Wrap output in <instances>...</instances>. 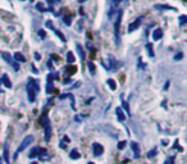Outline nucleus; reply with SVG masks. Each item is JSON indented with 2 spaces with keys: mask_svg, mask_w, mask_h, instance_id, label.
<instances>
[{
  "mask_svg": "<svg viewBox=\"0 0 187 164\" xmlns=\"http://www.w3.org/2000/svg\"><path fill=\"white\" fill-rule=\"evenodd\" d=\"M154 9H158V10H174V12L177 10L174 7L167 5V4H155V5H154Z\"/></svg>",
  "mask_w": 187,
  "mask_h": 164,
  "instance_id": "nucleus-5",
  "label": "nucleus"
},
{
  "mask_svg": "<svg viewBox=\"0 0 187 164\" xmlns=\"http://www.w3.org/2000/svg\"><path fill=\"white\" fill-rule=\"evenodd\" d=\"M45 129V141H49L50 137H52V127H50V123H46L44 126Z\"/></svg>",
  "mask_w": 187,
  "mask_h": 164,
  "instance_id": "nucleus-11",
  "label": "nucleus"
},
{
  "mask_svg": "<svg viewBox=\"0 0 187 164\" xmlns=\"http://www.w3.org/2000/svg\"><path fill=\"white\" fill-rule=\"evenodd\" d=\"M46 123H49V119H48V114L45 113V114L40 118V124H42V126H45Z\"/></svg>",
  "mask_w": 187,
  "mask_h": 164,
  "instance_id": "nucleus-30",
  "label": "nucleus"
},
{
  "mask_svg": "<svg viewBox=\"0 0 187 164\" xmlns=\"http://www.w3.org/2000/svg\"><path fill=\"white\" fill-rule=\"evenodd\" d=\"M122 17H123V9H118L116 23H114V41H116V45L117 46L121 44V23H122Z\"/></svg>",
  "mask_w": 187,
  "mask_h": 164,
  "instance_id": "nucleus-1",
  "label": "nucleus"
},
{
  "mask_svg": "<svg viewBox=\"0 0 187 164\" xmlns=\"http://www.w3.org/2000/svg\"><path fill=\"white\" fill-rule=\"evenodd\" d=\"M92 150H94V155H95V157H100V155L104 153V148L100 144H97V142H94L92 144Z\"/></svg>",
  "mask_w": 187,
  "mask_h": 164,
  "instance_id": "nucleus-4",
  "label": "nucleus"
},
{
  "mask_svg": "<svg viewBox=\"0 0 187 164\" xmlns=\"http://www.w3.org/2000/svg\"><path fill=\"white\" fill-rule=\"evenodd\" d=\"M168 86H169V82H167V83H165V86H164V90H167V89H168Z\"/></svg>",
  "mask_w": 187,
  "mask_h": 164,
  "instance_id": "nucleus-45",
  "label": "nucleus"
},
{
  "mask_svg": "<svg viewBox=\"0 0 187 164\" xmlns=\"http://www.w3.org/2000/svg\"><path fill=\"white\" fill-rule=\"evenodd\" d=\"M145 47H146V50H147V54H149V57L154 58L155 53H154V47H152V44H151V42H147Z\"/></svg>",
  "mask_w": 187,
  "mask_h": 164,
  "instance_id": "nucleus-16",
  "label": "nucleus"
},
{
  "mask_svg": "<svg viewBox=\"0 0 187 164\" xmlns=\"http://www.w3.org/2000/svg\"><path fill=\"white\" fill-rule=\"evenodd\" d=\"M32 164H37V163H35V162H33V163H32Z\"/></svg>",
  "mask_w": 187,
  "mask_h": 164,
  "instance_id": "nucleus-48",
  "label": "nucleus"
},
{
  "mask_svg": "<svg viewBox=\"0 0 187 164\" xmlns=\"http://www.w3.org/2000/svg\"><path fill=\"white\" fill-rule=\"evenodd\" d=\"M182 58H183V53H181V51L178 54L174 55V60H176V62H177V60H181Z\"/></svg>",
  "mask_w": 187,
  "mask_h": 164,
  "instance_id": "nucleus-34",
  "label": "nucleus"
},
{
  "mask_svg": "<svg viewBox=\"0 0 187 164\" xmlns=\"http://www.w3.org/2000/svg\"><path fill=\"white\" fill-rule=\"evenodd\" d=\"M53 91H54V87H53V75H49L48 76V85H46V92L52 94Z\"/></svg>",
  "mask_w": 187,
  "mask_h": 164,
  "instance_id": "nucleus-9",
  "label": "nucleus"
},
{
  "mask_svg": "<svg viewBox=\"0 0 187 164\" xmlns=\"http://www.w3.org/2000/svg\"><path fill=\"white\" fill-rule=\"evenodd\" d=\"M39 36L41 37V38H44L46 35H45V31H42V30H40V31H39Z\"/></svg>",
  "mask_w": 187,
  "mask_h": 164,
  "instance_id": "nucleus-40",
  "label": "nucleus"
},
{
  "mask_svg": "<svg viewBox=\"0 0 187 164\" xmlns=\"http://www.w3.org/2000/svg\"><path fill=\"white\" fill-rule=\"evenodd\" d=\"M122 0H113V7H117L118 4H121Z\"/></svg>",
  "mask_w": 187,
  "mask_h": 164,
  "instance_id": "nucleus-42",
  "label": "nucleus"
},
{
  "mask_svg": "<svg viewBox=\"0 0 187 164\" xmlns=\"http://www.w3.org/2000/svg\"><path fill=\"white\" fill-rule=\"evenodd\" d=\"M67 98H69L71 100H72V108L74 109V96H73V95H72V94H64V95H60V96H59L60 100H63V99H67Z\"/></svg>",
  "mask_w": 187,
  "mask_h": 164,
  "instance_id": "nucleus-18",
  "label": "nucleus"
},
{
  "mask_svg": "<svg viewBox=\"0 0 187 164\" xmlns=\"http://www.w3.org/2000/svg\"><path fill=\"white\" fill-rule=\"evenodd\" d=\"M33 142V136L32 135H28V136H26L23 139V141L21 142V145L18 146V149H17V151L14 153V155H13V159H17V157H18V154L19 153H22L24 149L27 148V146H29Z\"/></svg>",
  "mask_w": 187,
  "mask_h": 164,
  "instance_id": "nucleus-3",
  "label": "nucleus"
},
{
  "mask_svg": "<svg viewBox=\"0 0 187 164\" xmlns=\"http://www.w3.org/2000/svg\"><path fill=\"white\" fill-rule=\"evenodd\" d=\"M76 49H77V51H78V54H80V57H81V59L85 62V51H83V47L81 46L80 44H76Z\"/></svg>",
  "mask_w": 187,
  "mask_h": 164,
  "instance_id": "nucleus-22",
  "label": "nucleus"
},
{
  "mask_svg": "<svg viewBox=\"0 0 187 164\" xmlns=\"http://www.w3.org/2000/svg\"><path fill=\"white\" fill-rule=\"evenodd\" d=\"M173 162H174V158H173V157H169V158L167 159V160H165L164 164H174Z\"/></svg>",
  "mask_w": 187,
  "mask_h": 164,
  "instance_id": "nucleus-36",
  "label": "nucleus"
},
{
  "mask_svg": "<svg viewBox=\"0 0 187 164\" xmlns=\"http://www.w3.org/2000/svg\"><path fill=\"white\" fill-rule=\"evenodd\" d=\"M87 67H88V71H90L91 75H95V72H96V67H95V64H94L92 62H88V63H87Z\"/></svg>",
  "mask_w": 187,
  "mask_h": 164,
  "instance_id": "nucleus-28",
  "label": "nucleus"
},
{
  "mask_svg": "<svg viewBox=\"0 0 187 164\" xmlns=\"http://www.w3.org/2000/svg\"><path fill=\"white\" fill-rule=\"evenodd\" d=\"M74 119L77 120V122H81V120H82V117H81V115H76Z\"/></svg>",
  "mask_w": 187,
  "mask_h": 164,
  "instance_id": "nucleus-43",
  "label": "nucleus"
},
{
  "mask_svg": "<svg viewBox=\"0 0 187 164\" xmlns=\"http://www.w3.org/2000/svg\"><path fill=\"white\" fill-rule=\"evenodd\" d=\"M161 37H163V31H161L160 28L154 30V32H152V38H154V40H160Z\"/></svg>",
  "mask_w": 187,
  "mask_h": 164,
  "instance_id": "nucleus-12",
  "label": "nucleus"
},
{
  "mask_svg": "<svg viewBox=\"0 0 187 164\" xmlns=\"http://www.w3.org/2000/svg\"><path fill=\"white\" fill-rule=\"evenodd\" d=\"M67 62L69 63V64L74 63V55H73L72 51H68V53H67Z\"/></svg>",
  "mask_w": 187,
  "mask_h": 164,
  "instance_id": "nucleus-26",
  "label": "nucleus"
},
{
  "mask_svg": "<svg viewBox=\"0 0 187 164\" xmlns=\"http://www.w3.org/2000/svg\"><path fill=\"white\" fill-rule=\"evenodd\" d=\"M52 31H53V32H54V33H55V35H57V36H58L59 38H60V41H63V42H66V41H67V40H66V37H64V35H63V33H62V32H59V31H58V30H57V28H53V30H52Z\"/></svg>",
  "mask_w": 187,
  "mask_h": 164,
  "instance_id": "nucleus-25",
  "label": "nucleus"
},
{
  "mask_svg": "<svg viewBox=\"0 0 187 164\" xmlns=\"http://www.w3.org/2000/svg\"><path fill=\"white\" fill-rule=\"evenodd\" d=\"M186 22H187V16H185V14H183V16H181V17H180V24H181V26H183Z\"/></svg>",
  "mask_w": 187,
  "mask_h": 164,
  "instance_id": "nucleus-33",
  "label": "nucleus"
},
{
  "mask_svg": "<svg viewBox=\"0 0 187 164\" xmlns=\"http://www.w3.org/2000/svg\"><path fill=\"white\" fill-rule=\"evenodd\" d=\"M46 27H49L50 30H53V28H54V26H53V23H52V21H48V22H46Z\"/></svg>",
  "mask_w": 187,
  "mask_h": 164,
  "instance_id": "nucleus-39",
  "label": "nucleus"
},
{
  "mask_svg": "<svg viewBox=\"0 0 187 164\" xmlns=\"http://www.w3.org/2000/svg\"><path fill=\"white\" fill-rule=\"evenodd\" d=\"M0 164H3V160H1V158H0Z\"/></svg>",
  "mask_w": 187,
  "mask_h": 164,
  "instance_id": "nucleus-46",
  "label": "nucleus"
},
{
  "mask_svg": "<svg viewBox=\"0 0 187 164\" xmlns=\"http://www.w3.org/2000/svg\"><path fill=\"white\" fill-rule=\"evenodd\" d=\"M37 157L40 158V160H49L50 159V155L48 153V150L46 149H40V151H39V155Z\"/></svg>",
  "mask_w": 187,
  "mask_h": 164,
  "instance_id": "nucleus-8",
  "label": "nucleus"
},
{
  "mask_svg": "<svg viewBox=\"0 0 187 164\" xmlns=\"http://www.w3.org/2000/svg\"><path fill=\"white\" fill-rule=\"evenodd\" d=\"M31 69H32V72H33V73H35V75H37V73H39V71H37V69H36V67H35V66H33V64H31Z\"/></svg>",
  "mask_w": 187,
  "mask_h": 164,
  "instance_id": "nucleus-41",
  "label": "nucleus"
},
{
  "mask_svg": "<svg viewBox=\"0 0 187 164\" xmlns=\"http://www.w3.org/2000/svg\"><path fill=\"white\" fill-rule=\"evenodd\" d=\"M69 82H71V80H69V78H64V80H63V83H64V85L69 83Z\"/></svg>",
  "mask_w": 187,
  "mask_h": 164,
  "instance_id": "nucleus-44",
  "label": "nucleus"
},
{
  "mask_svg": "<svg viewBox=\"0 0 187 164\" xmlns=\"http://www.w3.org/2000/svg\"><path fill=\"white\" fill-rule=\"evenodd\" d=\"M0 85H1V80H0Z\"/></svg>",
  "mask_w": 187,
  "mask_h": 164,
  "instance_id": "nucleus-49",
  "label": "nucleus"
},
{
  "mask_svg": "<svg viewBox=\"0 0 187 164\" xmlns=\"http://www.w3.org/2000/svg\"><path fill=\"white\" fill-rule=\"evenodd\" d=\"M116 115H117V118H118V120H119V122H123V120L126 119V114L123 113V109L122 108H116Z\"/></svg>",
  "mask_w": 187,
  "mask_h": 164,
  "instance_id": "nucleus-10",
  "label": "nucleus"
},
{
  "mask_svg": "<svg viewBox=\"0 0 187 164\" xmlns=\"http://www.w3.org/2000/svg\"><path fill=\"white\" fill-rule=\"evenodd\" d=\"M107 83H108V86L110 87V90H113V91H116V90H117V83H116V81H114L113 78H108L107 80Z\"/></svg>",
  "mask_w": 187,
  "mask_h": 164,
  "instance_id": "nucleus-21",
  "label": "nucleus"
},
{
  "mask_svg": "<svg viewBox=\"0 0 187 164\" xmlns=\"http://www.w3.org/2000/svg\"><path fill=\"white\" fill-rule=\"evenodd\" d=\"M124 146H126V141H121L119 144H118V149L122 150V149H124Z\"/></svg>",
  "mask_w": 187,
  "mask_h": 164,
  "instance_id": "nucleus-37",
  "label": "nucleus"
},
{
  "mask_svg": "<svg viewBox=\"0 0 187 164\" xmlns=\"http://www.w3.org/2000/svg\"><path fill=\"white\" fill-rule=\"evenodd\" d=\"M40 91V86L37 83L36 80H28L27 83V95H28V100L29 103H33L36 99L37 92Z\"/></svg>",
  "mask_w": 187,
  "mask_h": 164,
  "instance_id": "nucleus-2",
  "label": "nucleus"
},
{
  "mask_svg": "<svg viewBox=\"0 0 187 164\" xmlns=\"http://www.w3.org/2000/svg\"><path fill=\"white\" fill-rule=\"evenodd\" d=\"M14 60L15 62H26V59H24L23 57V54L22 53H19V51H17V53H14Z\"/></svg>",
  "mask_w": 187,
  "mask_h": 164,
  "instance_id": "nucleus-20",
  "label": "nucleus"
},
{
  "mask_svg": "<svg viewBox=\"0 0 187 164\" xmlns=\"http://www.w3.org/2000/svg\"><path fill=\"white\" fill-rule=\"evenodd\" d=\"M12 66H13V68L15 69V72H17V71H19V66H18V63H17L15 60H14L13 63H12Z\"/></svg>",
  "mask_w": 187,
  "mask_h": 164,
  "instance_id": "nucleus-38",
  "label": "nucleus"
},
{
  "mask_svg": "<svg viewBox=\"0 0 187 164\" xmlns=\"http://www.w3.org/2000/svg\"><path fill=\"white\" fill-rule=\"evenodd\" d=\"M121 99H122V105H123V108L126 109V113L128 114V115H131V112H130V106H128V103H127L124 99H123V95H121Z\"/></svg>",
  "mask_w": 187,
  "mask_h": 164,
  "instance_id": "nucleus-23",
  "label": "nucleus"
},
{
  "mask_svg": "<svg viewBox=\"0 0 187 164\" xmlns=\"http://www.w3.org/2000/svg\"><path fill=\"white\" fill-rule=\"evenodd\" d=\"M87 164H95V163H91V162H90V163H87Z\"/></svg>",
  "mask_w": 187,
  "mask_h": 164,
  "instance_id": "nucleus-47",
  "label": "nucleus"
},
{
  "mask_svg": "<svg viewBox=\"0 0 187 164\" xmlns=\"http://www.w3.org/2000/svg\"><path fill=\"white\" fill-rule=\"evenodd\" d=\"M8 149H9V145L5 144V146H4V160H5L7 164H9V151H8Z\"/></svg>",
  "mask_w": 187,
  "mask_h": 164,
  "instance_id": "nucleus-19",
  "label": "nucleus"
},
{
  "mask_svg": "<svg viewBox=\"0 0 187 164\" xmlns=\"http://www.w3.org/2000/svg\"><path fill=\"white\" fill-rule=\"evenodd\" d=\"M71 16H64L63 17V23H64L66 26H71L72 24V21H71Z\"/></svg>",
  "mask_w": 187,
  "mask_h": 164,
  "instance_id": "nucleus-29",
  "label": "nucleus"
},
{
  "mask_svg": "<svg viewBox=\"0 0 187 164\" xmlns=\"http://www.w3.org/2000/svg\"><path fill=\"white\" fill-rule=\"evenodd\" d=\"M76 72H77V67H76V66H67L66 67V73H67V75L72 76V75H74Z\"/></svg>",
  "mask_w": 187,
  "mask_h": 164,
  "instance_id": "nucleus-17",
  "label": "nucleus"
},
{
  "mask_svg": "<svg viewBox=\"0 0 187 164\" xmlns=\"http://www.w3.org/2000/svg\"><path fill=\"white\" fill-rule=\"evenodd\" d=\"M22 1H23V0H22ZM31 1H32V0H31Z\"/></svg>",
  "mask_w": 187,
  "mask_h": 164,
  "instance_id": "nucleus-50",
  "label": "nucleus"
},
{
  "mask_svg": "<svg viewBox=\"0 0 187 164\" xmlns=\"http://www.w3.org/2000/svg\"><path fill=\"white\" fill-rule=\"evenodd\" d=\"M80 157H81V155H80V153L77 151V150H72V151L69 153V158L71 159H80Z\"/></svg>",
  "mask_w": 187,
  "mask_h": 164,
  "instance_id": "nucleus-27",
  "label": "nucleus"
},
{
  "mask_svg": "<svg viewBox=\"0 0 187 164\" xmlns=\"http://www.w3.org/2000/svg\"><path fill=\"white\" fill-rule=\"evenodd\" d=\"M36 9L39 10V12H41V13L48 12V9H45V8H44V4H42V3H37L36 4Z\"/></svg>",
  "mask_w": 187,
  "mask_h": 164,
  "instance_id": "nucleus-31",
  "label": "nucleus"
},
{
  "mask_svg": "<svg viewBox=\"0 0 187 164\" xmlns=\"http://www.w3.org/2000/svg\"><path fill=\"white\" fill-rule=\"evenodd\" d=\"M1 83L5 85V87H8V89H10V87H12V82H10V80H9V77H8V75H3Z\"/></svg>",
  "mask_w": 187,
  "mask_h": 164,
  "instance_id": "nucleus-15",
  "label": "nucleus"
},
{
  "mask_svg": "<svg viewBox=\"0 0 187 164\" xmlns=\"http://www.w3.org/2000/svg\"><path fill=\"white\" fill-rule=\"evenodd\" d=\"M48 1L49 5H55V4H59L60 3V0H46Z\"/></svg>",
  "mask_w": 187,
  "mask_h": 164,
  "instance_id": "nucleus-35",
  "label": "nucleus"
},
{
  "mask_svg": "<svg viewBox=\"0 0 187 164\" xmlns=\"http://www.w3.org/2000/svg\"><path fill=\"white\" fill-rule=\"evenodd\" d=\"M39 151H40V148H37V146H36V148H33L32 150H31V153H29L28 154V157L29 158H35V157H37V155H39Z\"/></svg>",
  "mask_w": 187,
  "mask_h": 164,
  "instance_id": "nucleus-24",
  "label": "nucleus"
},
{
  "mask_svg": "<svg viewBox=\"0 0 187 164\" xmlns=\"http://www.w3.org/2000/svg\"><path fill=\"white\" fill-rule=\"evenodd\" d=\"M108 62H109V66H107V68H108V69L109 71H116L117 69V67H118V63H117V60L116 59H114L113 57H109V60H108Z\"/></svg>",
  "mask_w": 187,
  "mask_h": 164,
  "instance_id": "nucleus-7",
  "label": "nucleus"
},
{
  "mask_svg": "<svg viewBox=\"0 0 187 164\" xmlns=\"http://www.w3.org/2000/svg\"><path fill=\"white\" fill-rule=\"evenodd\" d=\"M1 57H3V59H5V62L7 63H9V64H12L14 62L13 60V57L9 54V53H7V51H4V53H1Z\"/></svg>",
  "mask_w": 187,
  "mask_h": 164,
  "instance_id": "nucleus-14",
  "label": "nucleus"
},
{
  "mask_svg": "<svg viewBox=\"0 0 187 164\" xmlns=\"http://www.w3.org/2000/svg\"><path fill=\"white\" fill-rule=\"evenodd\" d=\"M131 148H132L133 153H135V157L138 158L140 157V146L137 145V142H131Z\"/></svg>",
  "mask_w": 187,
  "mask_h": 164,
  "instance_id": "nucleus-13",
  "label": "nucleus"
},
{
  "mask_svg": "<svg viewBox=\"0 0 187 164\" xmlns=\"http://www.w3.org/2000/svg\"><path fill=\"white\" fill-rule=\"evenodd\" d=\"M141 21H142V18L140 17V18H137L135 21V22H132L130 26H128V32H133L135 30H137L138 27H140V24H141Z\"/></svg>",
  "mask_w": 187,
  "mask_h": 164,
  "instance_id": "nucleus-6",
  "label": "nucleus"
},
{
  "mask_svg": "<svg viewBox=\"0 0 187 164\" xmlns=\"http://www.w3.org/2000/svg\"><path fill=\"white\" fill-rule=\"evenodd\" d=\"M156 154H158V150H156V148H154L152 150H150V151L147 153L146 157H147V158H152V157H155Z\"/></svg>",
  "mask_w": 187,
  "mask_h": 164,
  "instance_id": "nucleus-32",
  "label": "nucleus"
}]
</instances>
